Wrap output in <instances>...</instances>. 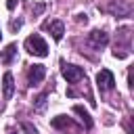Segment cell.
I'll list each match as a JSON object with an SVG mask.
<instances>
[{
	"instance_id": "obj_1",
	"label": "cell",
	"mask_w": 134,
	"mask_h": 134,
	"mask_svg": "<svg viewBox=\"0 0 134 134\" xmlns=\"http://www.w3.org/2000/svg\"><path fill=\"white\" fill-rule=\"evenodd\" d=\"M25 50L34 57H48V44L42 40V36L34 34L25 40Z\"/></svg>"
},
{
	"instance_id": "obj_2",
	"label": "cell",
	"mask_w": 134,
	"mask_h": 134,
	"mask_svg": "<svg viewBox=\"0 0 134 134\" xmlns=\"http://www.w3.org/2000/svg\"><path fill=\"white\" fill-rule=\"evenodd\" d=\"M109 44V34L103 31V29H92L88 34V46L94 48V50H100Z\"/></svg>"
},
{
	"instance_id": "obj_3",
	"label": "cell",
	"mask_w": 134,
	"mask_h": 134,
	"mask_svg": "<svg viewBox=\"0 0 134 134\" xmlns=\"http://www.w3.org/2000/svg\"><path fill=\"white\" fill-rule=\"evenodd\" d=\"M61 73L69 84H75L84 77V69L77 67V65H69V63H61Z\"/></svg>"
},
{
	"instance_id": "obj_4",
	"label": "cell",
	"mask_w": 134,
	"mask_h": 134,
	"mask_svg": "<svg viewBox=\"0 0 134 134\" xmlns=\"http://www.w3.org/2000/svg\"><path fill=\"white\" fill-rule=\"evenodd\" d=\"M96 86H98L100 92H109V90H113V86H115V77H113V73H111L109 69H100V71L96 73Z\"/></svg>"
},
{
	"instance_id": "obj_5",
	"label": "cell",
	"mask_w": 134,
	"mask_h": 134,
	"mask_svg": "<svg viewBox=\"0 0 134 134\" xmlns=\"http://www.w3.org/2000/svg\"><path fill=\"white\" fill-rule=\"evenodd\" d=\"M44 75H46V67L44 65H31L29 67V71H27V84L29 86H38L42 80H44Z\"/></svg>"
},
{
	"instance_id": "obj_6",
	"label": "cell",
	"mask_w": 134,
	"mask_h": 134,
	"mask_svg": "<svg viewBox=\"0 0 134 134\" xmlns=\"http://www.w3.org/2000/svg\"><path fill=\"white\" fill-rule=\"evenodd\" d=\"M13 92H15V80H13V73H4V77H2V96H4V100H8L10 96H13Z\"/></svg>"
},
{
	"instance_id": "obj_7",
	"label": "cell",
	"mask_w": 134,
	"mask_h": 134,
	"mask_svg": "<svg viewBox=\"0 0 134 134\" xmlns=\"http://www.w3.org/2000/svg\"><path fill=\"white\" fill-rule=\"evenodd\" d=\"M46 29H50V34H52V38L59 42L61 38H63V34H65V25H63V21H50V23H46Z\"/></svg>"
},
{
	"instance_id": "obj_8",
	"label": "cell",
	"mask_w": 134,
	"mask_h": 134,
	"mask_svg": "<svg viewBox=\"0 0 134 134\" xmlns=\"http://www.w3.org/2000/svg\"><path fill=\"white\" fill-rule=\"evenodd\" d=\"M15 54H17V44H8V46H6V48L0 52V63H2V65H8V63H13Z\"/></svg>"
},
{
	"instance_id": "obj_9",
	"label": "cell",
	"mask_w": 134,
	"mask_h": 134,
	"mask_svg": "<svg viewBox=\"0 0 134 134\" xmlns=\"http://www.w3.org/2000/svg\"><path fill=\"white\" fill-rule=\"evenodd\" d=\"M109 10H111V13H115L117 17H128V15L132 13V6H130V4H119V2H111V4H109Z\"/></svg>"
},
{
	"instance_id": "obj_10",
	"label": "cell",
	"mask_w": 134,
	"mask_h": 134,
	"mask_svg": "<svg viewBox=\"0 0 134 134\" xmlns=\"http://www.w3.org/2000/svg\"><path fill=\"white\" fill-rule=\"evenodd\" d=\"M50 126H52V128H57V130H61V128H75V124H73L67 115H57V117H52Z\"/></svg>"
},
{
	"instance_id": "obj_11",
	"label": "cell",
	"mask_w": 134,
	"mask_h": 134,
	"mask_svg": "<svg viewBox=\"0 0 134 134\" xmlns=\"http://www.w3.org/2000/svg\"><path fill=\"white\" fill-rule=\"evenodd\" d=\"M73 111H75V113L82 117V121H84L86 130H90V128H92V117H90V113H88V111H86L82 105H75V107H73Z\"/></svg>"
},
{
	"instance_id": "obj_12",
	"label": "cell",
	"mask_w": 134,
	"mask_h": 134,
	"mask_svg": "<svg viewBox=\"0 0 134 134\" xmlns=\"http://www.w3.org/2000/svg\"><path fill=\"white\" fill-rule=\"evenodd\" d=\"M46 98H48V92H42V94H38V96L34 98V109L42 111V109L46 107Z\"/></svg>"
},
{
	"instance_id": "obj_13",
	"label": "cell",
	"mask_w": 134,
	"mask_h": 134,
	"mask_svg": "<svg viewBox=\"0 0 134 134\" xmlns=\"http://www.w3.org/2000/svg\"><path fill=\"white\" fill-rule=\"evenodd\" d=\"M21 25H23V19H13V21L8 23L10 31H19V29H21Z\"/></svg>"
},
{
	"instance_id": "obj_14",
	"label": "cell",
	"mask_w": 134,
	"mask_h": 134,
	"mask_svg": "<svg viewBox=\"0 0 134 134\" xmlns=\"http://www.w3.org/2000/svg\"><path fill=\"white\" fill-rule=\"evenodd\" d=\"M21 128H23V132H25V134H38V130H36L31 124H27V121H23V124H21Z\"/></svg>"
},
{
	"instance_id": "obj_15",
	"label": "cell",
	"mask_w": 134,
	"mask_h": 134,
	"mask_svg": "<svg viewBox=\"0 0 134 134\" xmlns=\"http://www.w3.org/2000/svg\"><path fill=\"white\" fill-rule=\"evenodd\" d=\"M44 10V4H36V8H34V15H40Z\"/></svg>"
},
{
	"instance_id": "obj_16",
	"label": "cell",
	"mask_w": 134,
	"mask_h": 134,
	"mask_svg": "<svg viewBox=\"0 0 134 134\" xmlns=\"http://www.w3.org/2000/svg\"><path fill=\"white\" fill-rule=\"evenodd\" d=\"M15 6H17V0H8V2H6V8H8V10H13Z\"/></svg>"
},
{
	"instance_id": "obj_17",
	"label": "cell",
	"mask_w": 134,
	"mask_h": 134,
	"mask_svg": "<svg viewBox=\"0 0 134 134\" xmlns=\"http://www.w3.org/2000/svg\"><path fill=\"white\" fill-rule=\"evenodd\" d=\"M75 21H77V23H86V21H88V17H86V15H77V19H75Z\"/></svg>"
},
{
	"instance_id": "obj_18",
	"label": "cell",
	"mask_w": 134,
	"mask_h": 134,
	"mask_svg": "<svg viewBox=\"0 0 134 134\" xmlns=\"http://www.w3.org/2000/svg\"><path fill=\"white\" fill-rule=\"evenodd\" d=\"M0 38H2V34H0Z\"/></svg>"
}]
</instances>
